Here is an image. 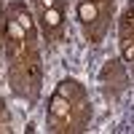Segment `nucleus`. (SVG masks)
<instances>
[{"label": "nucleus", "instance_id": "1", "mask_svg": "<svg viewBox=\"0 0 134 134\" xmlns=\"http://www.w3.org/2000/svg\"><path fill=\"white\" fill-rule=\"evenodd\" d=\"M78 19L81 21H94L97 19V3L94 0H83V3L78 5Z\"/></svg>", "mask_w": 134, "mask_h": 134}, {"label": "nucleus", "instance_id": "2", "mask_svg": "<svg viewBox=\"0 0 134 134\" xmlns=\"http://www.w3.org/2000/svg\"><path fill=\"white\" fill-rule=\"evenodd\" d=\"M43 21H46V27H59L62 24V11L54 5V8H43Z\"/></svg>", "mask_w": 134, "mask_h": 134}, {"label": "nucleus", "instance_id": "3", "mask_svg": "<svg viewBox=\"0 0 134 134\" xmlns=\"http://www.w3.org/2000/svg\"><path fill=\"white\" fill-rule=\"evenodd\" d=\"M8 32H11V38H14V40H21V38H24V27H21L16 19L8 21Z\"/></svg>", "mask_w": 134, "mask_h": 134}, {"label": "nucleus", "instance_id": "4", "mask_svg": "<svg viewBox=\"0 0 134 134\" xmlns=\"http://www.w3.org/2000/svg\"><path fill=\"white\" fill-rule=\"evenodd\" d=\"M51 113H54V115H64V113H67V105L62 102V91H59L57 97H54V105H51Z\"/></svg>", "mask_w": 134, "mask_h": 134}, {"label": "nucleus", "instance_id": "5", "mask_svg": "<svg viewBox=\"0 0 134 134\" xmlns=\"http://www.w3.org/2000/svg\"><path fill=\"white\" fill-rule=\"evenodd\" d=\"M16 21H19V24L24 27V30H32V19H30V14H27V11H21V14H19V19H16Z\"/></svg>", "mask_w": 134, "mask_h": 134}, {"label": "nucleus", "instance_id": "6", "mask_svg": "<svg viewBox=\"0 0 134 134\" xmlns=\"http://www.w3.org/2000/svg\"><path fill=\"white\" fill-rule=\"evenodd\" d=\"M57 3H59V0H40V5H43V8H54Z\"/></svg>", "mask_w": 134, "mask_h": 134}]
</instances>
